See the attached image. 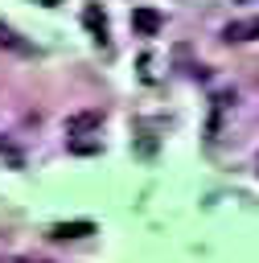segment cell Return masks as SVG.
Listing matches in <instances>:
<instances>
[{"label":"cell","mask_w":259,"mask_h":263,"mask_svg":"<svg viewBox=\"0 0 259 263\" xmlns=\"http://www.w3.org/2000/svg\"><path fill=\"white\" fill-rule=\"evenodd\" d=\"M255 37H259V16L230 21V25L222 29V41H230V45H243V41H255Z\"/></svg>","instance_id":"obj_1"},{"label":"cell","mask_w":259,"mask_h":263,"mask_svg":"<svg viewBox=\"0 0 259 263\" xmlns=\"http://www.w3.org/2000/svg\"><path fill=\"white\" fill-rule=\"evenodd\" d=\"M160 25H164V21H160V12H156V8H148V4H140V8L132 12V29H136L140 37H156V33H160Z\"/></svg>","instance_id":"obj_2"},{"label":"cell","mask_w":259,"mask_h":263,"mask_svg":"<svg viewBox=\"0 0 259 263\" xmlns=\"http://www.w3.org/2000/svg\"><path fill=\"white\" fill-rule=\"evenodd\" d=\"M234 107V90H218L214 95V115H210V140H218V132H222V115Z\"/></svg>","instance_id":"obj_3"},{"label":"cell","mask_w":259,"mask_h":263,"mask_svg":"<svg viewBox=\"0 0 259 263\" xmlns=\"http://www.w3.org/2000/svg\"><path fill=\"white\" fill-rule=\"evenodd\" d=\"M99 123H103V111L90 107V111L70 115V119H66V132H70V136H82V132H90V127H99Z\"/></svg>","instance_id":"obj_4"},{"label":"cell","mask_w":259,"mask_h":263,"mask_svg":"<svg viewBox=\"0 0 259 263\" xmlns=\"http://www.w3.org/2000/svg\"><path fill=\"white\" fill-rule=\"evenodd\" d=\"M82 25L99 37V41H107V16H103V8H95V4H86L82 8Z\"/></svg>","instance_id":"obj_5"},{"label":"cell","mask_w":259,"mask_h":263,"mask_svg":"<svg viewBox=\"0 0 259 263\" xmlns=\"http://www.w3.org/2000/svg\"><path fill=\"white\" fill-rule=\"evenodd\" d=\"M49 234L53 238H86V234H95V222H58Z\"/></svg>","instance_id":"obj_6"},{"label":"cell","mask_w":259,"mask_h":263,"mask_svg":"<svg viewBox=\"0 0 259 263\" xmlns=\"http://www.w3.org/2000/svg\"><path fill=\"white\" fill-rule=\"evenodd\" d=\"M0 45H4V49H12V53H21V58H29V53H33V45H29V41H21V33H12L8 25H0Z\"/></svg>","instance_id":"obj_7"},{"label":"cell","mask_w":259,"mask_h":263,"mask_svg":"<svg viewBox=\"0 0 259 263\" xmlns=\"http://www.w3.org/2000/svg\"><path fill=\"white\" fill-rule=\"evenodd\" d=\"M37 4H45V8H58V4H62V0H37Z\"/></svg>","instance_id":"obj_8"},{"label":"cell","mask_w":259,"mask_h":263,"mask_svg":"<svg viewBox=\"0 0 259 263\" xmlns=\"http://www.w3.org/2000/svg\"><path fill=\"white\" fill-rule=\"evenodd\" d=\"M238 4H251V0H238Z\"/></svg>","instance_id":"obj_9"}]
</instances>
